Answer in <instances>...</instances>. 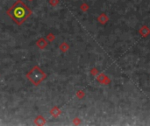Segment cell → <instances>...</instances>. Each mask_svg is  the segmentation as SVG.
Instances as JSON below:
<instances>
[{
	"label": "cell",
	"instance_id": "cell-1",
	"mask_svg": "<svg viewBox=\"0 0 150 126\" xmlns=\"http://www.w3.org/2000/svg\"><path fill=\"white\" fill-rule=\"evenodd\" d=\"M7 14L15 24L22 25L32 15V11L22 1L18 0L7 11Z\"/></svg>",
	"mask_w": 150,
	"mask_h": 126
},
{
	"label": "cell",
	"instance_id": "cell-2",
	"mask_svg": "<svg viewBox=\"0 0 150 126\" xmlns=\"http://www.w3.org/2000/svg\"><path fill=\"white\" fill-rule=\"evenodd\" d=\"M26 77L31 81L32 83H33L35 86H38L43 80H45L46 75L39 67L36 66L26 75Z\"/></svg>",
	"mask_w": 150,
	"mask_h": 126
}]
</instances>
